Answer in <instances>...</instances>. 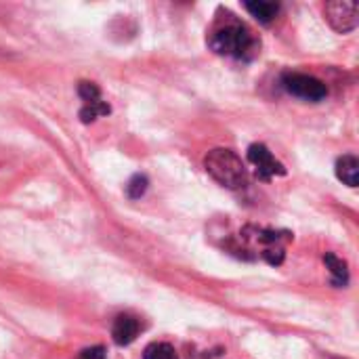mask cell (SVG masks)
<instances>
[{
  "instance_id": "cell-7",
  "label": "cell",
  "mask_w": 359,
  "mask_h": 359,
  "mask_svg": "<svg viewBox=\"0 0 359 359\" xmlns=\"http://www.w3.org/2000/svg\"><path fill=\"white\" fill-rule=\"evenodd\" d=\"M337 177L349 185V187H358L359 181V160L353 154H347L343 158L337 160Z\"/></svg>"
},
{
  "instance_id": "cell-3",
  "label": "cell",
  "mask_w": 359,
  "mask_h": 359,
  "mask_svg": "<svg viewBox=\"0 0 359 359\" xmlns=\"http://www.w3.org/2000/svg\"><path fill=\"white\" fill-rule=\"evenodd\" d=\"M282 86L290 95L305 99V101H322L328 95V88L320 78L309 76V74H301V72H286L282 76Z\"/></svg>"
},
{
  "instance_id": "cell-6",
  "label": "cell",
  "mask_w": 359,
  "mask_h": 359,
  "mask_svg": "<svg viewBox=\"0 0 359 359\" xmlns=\"http://www.w3.org/2000/svg\"><path fill=\"white\" fill-rule=\"evenodd\" d=\"M139 332H141L139 320H137L135 316H128V313L118 316L116 322H114V326H111V339H114V343L120 345V347L130 345V343L139 337Z\"/></svg>"
},
{
  "instance_id": "cell-4",
  "label": "cell",
  "mask_w": 359,
  "mask_h": 359,
  "mask_svg": "<svg viewBox=\"0 0 359 359\" xmlns=\"http://www.w3.org/2000/svg\"><path fill=\"white\" fill-rule=\"evenodd\" d=\"M248 162L252 164L255 175L261 181H271L273 177H284L286 175V166L263 143H252L248 147Z\"/></svg>"
},
{
  "instance_id": "cell-2",
  "label": "cell",
  "mask_w": 359,
  "mask_h": 359,
  "mask_svg": "<svg viewBox=\"0 0 359 359\" xmlns=\"http://www.w3.org/2000/svg\"><path fill=\"white\" fill-rule=\"evenodd\" d=\"M204 168L219 185L227 189H242L248 181V170L242 158L225 147H217L208 151L204 158Z\"/></svg>"
},
{
  "instance_id": "cell-12",
  "label": "cell",
  "mask_w": 359,
  "mask_h": 359,
  "mask_svg": "<svg viewBox=\"0 0 359 359\" xmlns=\"http://www.w3.org/2000/svg\"><path fill=\"white\" fill-rule=\"evenodd\" d=\"M147 187H149V179H147L145 175H133V177L128 179V183H126L124 189H126V196H128L130 200H139V198L145 196Z\"/></svg>"
},
{
  "instance_id": "cell-10",
  "label": "cell",
  "mask_w": 359,
  "mask_h": 359,
  "mask_svg": "<svg viewBox=\"0 0 359 359\" xmlns=\"http://www.w3.org/2000/svg\"><path fill=\"white\" fill-rule=\"evenodd\" d=\"M111 111V107L103 101V97H99V99H93V101H86V103H82V109H80V120L84 122V124H90V122H95L97 118H101V116H107Z\"/></svg>"
},
{
  "instance_id": "cell-13",
  "label": "cell",
  "mask_w": 359,
  "mask_h": 359,
  "mask_svg": "<svg viewBox=\"0 0 359 359\" xmlns=\"http://www.w3.org/2000/svg\"><path fill=\"white\" fill-rule=\"evenodd\" d=\"M78 95L82 99V103L86 101H93V99H99L101 97V90L95 82H80L78 84Z\"/></svg>"
},
{
  "instance_id": "cell-9",
  "label": "cell",
  "mask_w": 359,
  "mask_h": 359,
  "mask_svg": "<svg viewBox=\"0 0 359 359\" xmlns=\"http://www.w3.org/2000/svg\"><path fill=\"white\" fill-rule=\"evenodd\" d=\"M244 8L261 23H271L280 15V4L278 2H246Z\"/></svg>"
},
{
  "instance_id": "cell-1",
  "label": "cell",
  "mask_w": 359,
  "mask_h": 359,
  "mask_svg": "<svg viewBox=\"0 0 359 359\" xmlns=\"http://www.w3.org/2000/svg\"><path fill=\"white\" fill-rule=\"evenodd\" d=\"M208 46L221 57H231L238 61H252L259 55L261 40L255 36V32L246 23L229 15L227 19H221L210 29Z\"/></svg>"
},
{
  "instance_id": "cell-14",
  "label": "cell",
  "mask_w": 359,
  "mask_h": 359,
  "mask_svg": "<svg viewBox=\"0 0 359 359\" xmlns=\"http://www.w3.org/2000/svg\"><path fill=\"white\" fill-rule=\"evenodd\" d=\"M78 359H107V353H105L103 347H90V349L80 351Z\"/></svg>"
},
{
  "instance_id": "cell-8",
  "label": "cell",
  "mask_w": 359,
  "mask_h": 359,
  "mask_svg": "<svg viewBox=\"0 0 359 359\" xmlns=\"http://www.w3.org/2000/svg\"><path fill=\"white\" fill-rule=\"evenodd\" d=\"M324 263H326V267L330 269L332 284H334L337 288L347 286V282H349V269H347V263H345L343 259H339L337 255H332V252L324 255Z\"/></svg>"
},
{
  "instance_id": "cell-11",
  "label": "cell",
  "mask_w": 359,
  "mask_h": 359,
  "mask_svg": "<svg viewBox=\"0 0 359 359\" xmlns=\"http://www.w3.org/2000/svg\"><path fill=\"white\" fill-rule=\"evenodd\" d=\"M143 359H179V355H177L175 347L168 343H151L143 351Z\"/></svg>"
},
{
  "instance_id": "cell-5",
  "label": "cell",
  "mask_w": 359,
  "mask_h": 359,
  "mask_svg": "<svg viewBox=\"0 0 359 359\" xmlns=\"http://www.w3.org/2000/svg\"><path fill=\"white\" fill-rule=\"evenodd\" d=\"M324 15H326V21L332 25V29H337L339 34H349V32H353L359 23L358 2H351V0L326 2Z\"/></svg>"
}]
</instances>
